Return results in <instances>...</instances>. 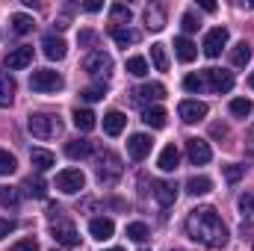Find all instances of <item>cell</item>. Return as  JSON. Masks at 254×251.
I'll return each instance as SVG.
<instances>
[{"mask_svg": "<svg viewBox=\"0 0 254 251\" xmlns=\"http://www.w3.org/2000/svg\"><path fill=\"white\" fill-rule=\"evenodd\" d=\"M122 157L119 154H113V151H104V154H98V160H95V175H98V181L101 184H116L119 178H122Z\"/></svg>", "mask_w": 254, "mask_h": 251, "instance_id": "3957f363", "label": "cell"}, {"mask_svg": "<svg viewBox=\"0 0 254 251\" xmlns=\"http://www.w3.org/2000/svg\"><path fill=\"white\" fill-rule=\"evenodd\" d=\"M151 145H154V142H151L145 133H136V136L127 139V154H130L133 160H145V157L151 154Z\"/></svg>", "mask_w": 254, "mask_h": 251, "instance_id": "2e32d148", "label": "cell"}, {"mask_svg": "<svg viewBox=\"0 0 254 251\" xmlns=\"http://www.w3.org/2000/svg\"><path fill=\"white\" fill-rule=\"evenodd\" d=\"M92 42H95V33L92 30H83L80 33V45H92Z\"/></svg>", "mask_w": 254, "mask_h": 251, "instance_id": "bcb514c9", "label": "cell"}, {"mask_svg": "<svg viewBox=\"0 0 254 251\" xmlns=\"http://www.w3.org/2000/svg\"><path fill=\"white\" fill-rule=\"evenodd\" d=\"M249 83H252V89H254V74H252V77H249Z\"/></svg>", "mask_w": 254, "mask_h": 251, "instance_id": "f907efd6", "label": "cell"}, {"mask_svg": "<svg viewBox=\"0 0 254 251\" xmlns=\"http://www.w3.org/2000/svg\"><path fill=\"white\" fill-rule=\"evenodd\" d=\"M249 151L254 154V125H252V130H249Z\"/></svg>", "mask_w": 254, "mask_h": 251, "instance_id": "681fc988", "label": "cell"}, {"mask_svg": "<svg viewBox=\"0 0 254 251\" xmlns=\"http://www.w3.org/2000/svg\"><path fill=\"white\" fill-rule=\"evenodd\" d=\"M15 80L12 77H0V107H9L15 101Z\"/></svg>", "mask_w": 254, "mask_h": 251, "instance_id": "f1b7e54d", "label": "cell"}, {"mask_svg": "<svg viewBox=\"0 0 254 251\" xmlns=\"http://www.w3.org/2000/svg\"><path fill=\"white\" fill-rule=\"evenodd\" d=\"M83 9H86V12H98V9H101V3H95V0H92V3H86Z\"/></svg>", "mask_w": 254, "mask_h": 251, "instance_id": "c3c4849f", "label": "cell"}, {"mask_svg": "<svg viewBox=\"0 0 254 251\" xmlns=\"http://www.w3.org/2000/svg\"><path fill=\"white\" fill-rule=\"evenodd\" d=\"M33 24H36V21H33L30 15H24V12H18V15H12V30H15L18 36H24V33H30V30H33Z\"/></svg>", "mask_w": 254, "mask_h": 251, "instance_id": "836d02e7", "label": "cell"}, {"mask_svg": "<svg viewBox=\"0 0 254 251\" xmlns=\"http://www.w3.org/2000/svg\"><path fill=\"white\" fill-rule=\"evenodd\" d=\"M187 234L195 243L210 246V249H222L228 243V228H225L222 216L216 213V207H195V210H190Z\"/></svg>", "mask_w": 254, "mask_h": 251, "instance_id": "6da1fadb", "label": "cell"}, {"mask_svg": "<svg viewBox=\"0 0 254 251\" xmlns=\"http://www.w3.org/2000/svg\"><path fill=\"white\" fill-rule=\"evenodd\" d=\"M110 18H113V21H130V6L113 3V6H110Z\"/></svg>", "mask_w": 254, "mask_h": 251, "instance_id": "f35d334b", "label": "cell"}, {"mask_svg": "<svg viewBox=\"0 0 254 251\" xmlns=\"http://www.w3.org/2000/svg\"><path fill=\"white\" fill-rule=\"evenodd\" d=\"M71 119H74V127H77V130H83V133H89L92 127L98 125V116H95L92 110H74V116H71Z\"/></svg>", "mask_w": 254, "mask_h": 251, "instance_id": "d4e9b609", "label": "cell"}, {"mask_svg": "<svg viewBox=\"0 0 254 251\" xmlns=\"http://www.w3.org/2000/svg\"><path fill=\"white\" fill-rule=\"evenodd\" d=\"M92 148H95V145H92L89 139H74V142H68V145H65V154H68L71 160H83V157H89V154H92Z\"/></svg>", "mask_w": 254, "mask_h": 251, "instance_id": "cb8c5ba5", "label": "cell"}, {"mask_svg": "<svg viewBox=\"0 0 254 251\" xmlns=\"http://www.w3.org/2000/svg\"><path fill=\"white\" fill-rule=\"evenodd\" d=\"M15 169H18V160H15L9 151H3V148H0V175H6V178H9V175H15Z\"/></svg>", "mask_w": 254, "mask_h": 251, "instance_id": "74e56055", "label": "cell"}, {"mask_svg": "<svg viewBox=\"0 0 254 251\" xmlns=\"http://www.w3.org/2000/svg\"><path fill=\"white\" fill-rule=\"evenodd\" d=\"M184 89H187V92H204V89H207L204 71H201V74H187V77H184Z\"/></svg>", "mask_w": 254, "mask_h": 251, "instance_id": "e575fe53", "label": "cell"}, {"mask_svg": "<svg viewBox=\"0 0 254 251\" xmlns=\"http://www.w3.org/2000/svg\"><path fill=\"white\" fill-rule=\"evenodd\" d=\"M127 240H133V243H145V240H148V228H145L142 222H130V225H127Z\"/></svg>", "mask_w": 254, "mask_h": 251, "instance_id": "8d00e7d4", "label": "cell"}, {"mask_svg": "<svg viewBox=\"0 0 254 251\" xmlns=\"http://www.w3.org/2000/svg\"><path fill=\"white\" fill-rule=\"evenodd\" d=\"M15 204H18V195H15V189L0 187V207H15Z\"/></svg>", "mask_w": 254, "mask_h": 251, "instance_id": "b9f144b4", "label": "cell"}, {"mask_svg": "<svg viewBox=\"0 0 254 251\" xmlns=\"http://www.w3.org/2000/svg\"><path fill=\"white\" fill-rule=\"evenodd\" d=\"M30 160H33L36 172H48V169L57 166V157H54L51 151H45V148H33V151H30Z\"/></svg>", "mask_w": 254, "mask_h": 251, "instance_id": "ac0fdd59", "label": "cell"}, {"mask_svg": "<svg viewBox=\"0 0 254 251\" xmlns=\"http://www.w3.org/2000/svg\"><path fill=\"white\" fill-rule=\"evenodd\" d=\"M113 39H116V45L127 48V45H136V42H139V33L130 30V27H116V30H113Z\"/></svg>", "mask_w": 254, "mask_h": 251, "instance_id": "f546056e", "label": "cell"}, {"mask_svg": "<svg viewBox=\"0 0 254 251\" xmlns=\"http://www.w3.org/2000/svg\"><path fill=\"white\" fill-rule=\"evenodd\" d=\"M228 39H231V36H228L225 27H213V30L204 36V45H201V48H204V54H207L210 60H216V57L228 48Z\"/></svg>", "mask_w": 254, "mask_h": 251, "instance_id": "ba28073f", "label": "cell"}, {"mask_svg": "<svg viewBox=\"0 0 254 251\" xmlns=\"http://www.w3.org/2000/svg\"><path fill=\"white\" fill-rule=\"evenodd\" d=\"M237 207H240L243 222H254V189H252V192H246V195H240Z\"/></svg>", "mask_w": 254, "mask_h": 251, "instance_id": "83f0119b", "label": "cell"}, {"mask_svg": "<svg viewBox=\"0 0 254 251\" xmlns=\"http://www.w3.org/2000/svg\"><path fill=\"white\" fill-rule=\"evenodd\" d=\"M254 113V104L249 98H234L231 101V116H237V119H249Z\"/></svg>", "mask_w": 254, "mask_h": 251, "instance_id": "1f68e13d", "label": "cell"}, {"mask_svg": "<svg viewBox=\"0 0 254 251\" xmlns=\"http://www.w3.org/2000/svg\"><path fill=\"white\" fill-rule=\"evenodd\" d=\"M63 86H65L63 77L57 71H51V68H39V71L30 74V89L33 92H60Z\"/></svg>", "mask_w": 254, "mask_h": 251, "instance_id": "277c9868", "label": "cell"}, {"mask_svg": "<svg viewBox=\"0 0 254 251\" xmlns=\"http://www.w3.org/2000/svg\"><path fill=\"white\" fill-rule=\"evenodd\" d=\"M187 154H190V163L192 166H207L210 160H213V151H210V145L204 142V139H190L187 142Z\"/></svg>", "mask_w": 254, "mask_h": 251, "instance_id": "30bf717a", "label": "cell"}, {"mask_svg": "<svg viewBox=\"0 0 254 251\" xmlns=\"http://www.w3.org/2000/svg\"><path fill=\"white\" fill-rule=\"evenodd\" d=\"M33 63V48L30 45H21V48H15L9 57H6V71H21V68H27V65Z\"/></svg>", "mask_w": 254, "mask_h": 251, "instance_id": "5bb4252c", "label": "cell"}, {"mask_svg": "<svg viewBox=\"0 0 254 251\" xmlns=\"http://www.w3.org/2000/svg\"><path fill=\"white\" fill-rule=\"evenodd\" d=\"M89 234L95 237V240H110L113 234H116V225H113V219H104V216H98V219H92L89 222Z\"/></svg>", "mask_w": 254, "mask_h": 251, "instance_id": "e0dca14e", "label": "cell"}, {"mask_svg": "<svg viewBox=\"0 0 254 251\" xmlns=\"http://www.w3.org/2000/svg\"><path fill=\"white\" fill-rule=\"evenodd\" d=\"M12 231H15V222H12V219H3V216H0V240H3V237H9Z\"/></svg>", "mask_w": 254, "mask_h": 251, "instance_id": "f6af8a7d", "label": "cell"}, {"mask_svg": "<svg viewBox=\"0 0 254 251\" xmlns=\"http://www.w3.org/2000/svg\"><path fill=\"white\" fill-rule=\"evenodd\" d=\"M107 251H125V249H107Z\"/></svg>", "mask_w": 254, "mask_h": 251, "instance_id": "816d5d0a", "label": "cell"}, {"mask_svg": "<svg viewBox=\"0 0 254 251\" xmlns=\"http://www.w3.org/2000/svg\"><path fill=\"white\" fill-rule=\"evenodd\" d=\"M166 119H169V116H166L163 107H145V110H142V122L148 127H154V130L166 127Z\"/></svg>", "mask_w": 254, "mask_h": 251, "instance_id": "44dd1931", "label": "cell"}, {"mask_svg": "<svg viewBox=\"0 0 254 251\" xmlns=\"http://www.w3.org/2000/svg\"><path fill=\"white\" fill-rule=\"evenodd\" d=\"M210 189H213V181H210V178H204V175L187 181V192H190V195H207Z\"/></svg>", "mask_w": 254, "mask_h": 251, "instance_id": "4dcf8cb0", "label": "cell"}, {"mask_svg": "<svg viewBox=\"0 0 254 251\" xmlns=\"http://www.w3.org/2000/svg\"><path fill=\"white\" fill-rule=\"evenodd\" d=\"M243 175H246V166H237V163H228V166H225V178H228V184H237Z\"/></svg>", "mask_w": 254, "mask_h": 251, "instance_id": "60d3db41", "label": "cell"}, {"mask_svg": "<svg viewBox=\"0 0 254 251\" xmlns=\"http://www.w3.org/2000/svg\"><path fill=\"white\" fill-rule=\"evenodd\" d=\"M204 80H207V89L216 92V95L234 89V74L225 71V68H207V71H204Z\"/></svg>", "mask_w": 254, "mask_h": 251, "instance_id": "8992f818", "label": "cell"}, {"mask_svg": "<svg viewBox=\"0 0 254 251\" xmlns=\"http://www.w3.org/2000/svg\"><path fill=\"white\" fill-rule=\"evenodd\" d=\"M151 63L157 71H169V54H166V45H151Z\"/></svg>", "mask_w": 254, "mask_h": 251, "instance_id": "d6a6232c", "label": "cell"}, {"mask_svg": "<svg viewBox=\"0 0 254 251\" xmlns=\"http://www.w3.org/2000/svg\"><path fill=\"white\" fill-rule=\"evenodd\" d=\"M86 74H92V77H110L113 74V57L110 54H104V51H92L89 57H86Z\"/></svg>", "mask_w": 254, "mask_h": 251, "instance_id": "5b68a950", "label": "cell"}, {"mask_svg": "<svg viewBox=\"0 0 254 251\" xmlns=\"http://www.w3.org/2000/svg\"><path fill=\"white\" fill-rule=\"evenodd\" d=\"M178 163H181V151H178L175 145H166V148L160 151V160H157V166H160L163 172H175V169H178Z\"/></svg>", "mask_w": 254, "mask_h": 251, "instance_id": "d6986e66", "label": "cell"}, {"mask_svg": "<svg viewBox=\"0 0 254 251\" xmlns=\"http://www.w3.org/2000/svg\"><path fill=\"white\" fill-rule=\"evenodd\" d=\"M181 27H184L187 33H195V30H198V18H195L192 12H187V15L181 18Z\"/></svg>", "mask_w": 254, "mask_h": 251, "instance_id": "ee69618b", "label": "cell"}, {"mask_svg": "<svg viewBox=\"0 0 254 251\" xmlns=\"http://www.w3.org/2000/svg\"><path fill=\"white\" fill-rule=\"evenodd\" d=\"M175 57H178L181 63H192V60L198 57V48L192 45L187 36H181V39H175Z\"/></svg>", "mask_w": 254, "mask_h": 251, "instance_id": "7402d4cb", "label": "cell"}, {"mask_svg": "<svg viewBox=\"0 0 254 251\" xmlns=\"http://www.w3.org/2000/svg\"><path fill=\"white\" fill-rule=\"evenodd\" d=\"M42 51H45L48 60L60 63V60H65V54H68V45H65V39H60V36H45L42 39Z\"/></svg>", "mask_w": 254, "mask_h": 251, "instance_id": "9a60e30c", "label": "cell"}, {"mask_svg": "<svg viewBox=\"0 0 254 251\" xmlns=\"http://www.w3.org/2000/svg\"><path fill=\"white\" fill-rule=\"evenodd\" d=\"M249 60H252V48H249L246 42H240V45H234V48H231V63L237 65V68H246Z\"/></svg>", "mask_w": 254, "mask_h": 251, "instance_id": "484cf974", "label": "cell"}, {"mask_svg": "<svg viewBox=\"0 0 254 251\" xmlns=\"http://www.w3.org/2000/svg\"><path fill=\"white\" fill-rule=\"evenodd\" d=\"M21 189H24V195H30V198H45V195H48V187H45L42 178H27Z\"/></svg>", "mask_w": 254, "mask_h": 251, "instance_id": "4316f807", "label": "cell"}, {"mask_svg": "<svg viewBox=\"0 0 254 251\" xmlns=\"http://www.w3.org/2000/svg\"><path fill=\"white\" fill-rule=\"evenodd\" d=\"M127 74L145 77V74H148V60H145V57H130V60H127Z\"/></svg>", "mask_w": 254, "mask_h": 251, "instance_id": "d590c367", "label": "cell"}, {"mask_svg": "<svg viewBox=\"0 0 254 251\" xmlns=\"http://www.w3.org/2000/svg\"><path fill=\"white\" fill-rule=\"evenodd\" d=\"M178 184L175 181H157L154 184V198H157V204H163V207H172L175 201H178Z\"/></svg>", "mask_w": 254, "mask_h": 251, "instance_id": "4fadbf2b", "label": "cell"}, {"mask_svg": "<svg viewBox=\"0 0 254 251\" xmlns=\"http://www.w3.org/2000/svg\"><path fill=\"white\" fill-rule=\"evenodd\" d=\"M125 127H127L125 113L113 110V113H107V116H104V133H110V136H119V133H122Z\"/></svg>", "mask_w": 254, "mask_h": 251, "instance_id": "ffe728a7", "label": "cell"}, {"mask_svg": "<svg viewBox=\"0 0 254 251\" xmlns=\"http://www.w3.org/2000/svg\"><path fill=\"white\" fill-rule=\"evenodd\" d=\"M12 251H39V243L30 237V240H18L15 246H12Z\"/></svg>", "mask_w": 254, "mask_h": 251, "instance_id": "7bdbcfd3", "label": "cell"}, {"mask_svg": "<svg viewBox=\"0 0 254 251\" xmlns=\"http://www.w3.org/2000/svg\"><path fill=\"white\" fill-rule=\"evenodd\" d=\"M142 251H148V249H142Z\"/></svg>", "mask_w": 254, "mask_h": 251, "instance_id": "db71d44e", "label": "cell"}, {"mask_svg": "<svg viewBox=\"0 0 254 251\" xmlns=\"http://www.w3.org/2000/svg\"><path fill=\"white\" fill-rule=\"evenodd\" d=\"M27 127L36 139H57L63 133V119L54 116V113H33Z\"/></svg>", "mask_w": 254, "mask_h": 251, "instance_id": "7a4b0ae2", "label": "cell"}, {"mask_svg": "<svg viewBox=\"0 0 254 251\" xmlns=\"http://www.w3.org/2000/svg\"><path fill=\"white\" fill-rule=\"evenodd\" d=\"M104 95H107V92H104V86H89V89H83V92H80V98H83V101H89V104L101 101Z\"/></svg>", "mask_w": 254, "mask_h": 251, "instance_id": "ab89813d", "label": "cell"}, {"mask_svg": "<svg viewBox=\"0 0 254 251\" xmlns=\"http://www.w3.org/2000/svg\"><path fill=\"white\" fill-rule=\"evenodd\" d=\"M172 251H181V249H172Z\"/></svg>", "mask_w": 254, "mask_h": 251, "instance_id": "f5cc1de1", "label": "cell"}, {"mask_svg": "<svg viewBox=\"0 0 254 251\" xmlns=\"http://www.w3.org/2000/svg\"><path fill=\"white\" fill-rule=\"evenodd\" d=\"M178 113H181V119H184L187 125H195V122H204V119H207V104L190 98V101H181Z\"/></svg>", "mask_w": 254, "mask_h": 251, "instance_id": "8fae6325", "label": "cell"}, {"mask_svg": "<svg viewBox=\"0 0 254 251\" xmlns=\"http://www.w3.org/2000/svg\"><path fill=\"white\" fill-rule=\"evenodd\" d=\"M201 9H204V12H216V3H213V0H201Z\"/></svg>", "mask_w": 254, "mask_h": 251, "instance_id": "7dc6e473", "label": "cell"}, {"mask_svg": "<svg viewBox=\"0 0 254 251\" xmlns=\"http://www.w3.org/2000/svg\"><path fill=\"white\" fill-rule=\"evenodd\" d=\"M83 187H86V175L80 169H65V172L57 175V189L65 192V195H77Z\"/></svg>", "mask_w": 254, "mask_h": 251, "instance_id": "52a82bcc", "label": "cell"}, {"mask_svg": "<svg viewBox=\"0 0 254 251\" xmlns=\"http://www.w3.org/2000/svg\"><path fill=\"white\" fill-rule=\"evenodd\" d=\"M51 234H54V240L63 246V249H74V246H80V234L74 231V225L71 222H57L54 228H51Z\"/></svg>", "mask_w": 254, "mask_h": 251, "instance_id": "9c48e42d", "label": "cell"}, {"mask_svg": "<svg viewBox=\"0 0 254 251\" xmlns=\"http://www.w3.org/2000/svg\"><path fill=\"white\" fill-rule=\"evenodd\" d=\"M145 27L154 30V33L166 27V12H163V6H148V9H145Z\"/></svg>", "mask_w": 254, "mask_h": 251, "instance_id": "603a6c76", "label": "cell"}, {"mask_svg": "<svg viewBox=\"0 0 254 251\" xmlns=\"http://www.w3.org/2000/svg\"><path fill=\"white\" fill-rule=\"evenodd\" d=\"M166 98V86L163 83H145L133 92V101L136 104H151V101H163Z\"/></svg>", "mask_w": 254, "mask_h": 251, "instance_id": "7c38bea8", "label": "cell"}]
</instances>
